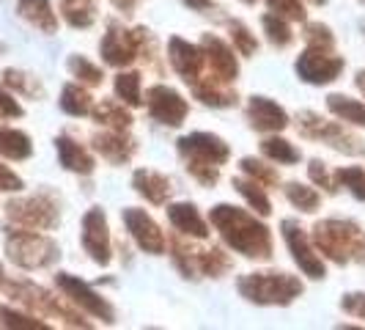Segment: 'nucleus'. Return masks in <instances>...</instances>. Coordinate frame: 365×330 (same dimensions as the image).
<instances>
[{
	"label": "nucleus",
	"instance_id": "nucleus-13",
	"mask_svg": "<svg viewBox=\"0 0 365 330\" xmlns=\"http://www.w3.org/2000/svg\"><path fill=\"white\" fill-rule=\"evenodd\" d=\"M283 239H286V245H289V251H292L294 261L299 264V270L313 278V281H322L327 270H324V261L322 256L316 254V248H313V242L308 239V234L299 229V223L297 220H283Z\"/></svg>",
	"mask_w": 365,
	"mask_h": 330
},
{
	"label": "nucleus",
	"instance_id": "nucleus-32",
	"mask_svg": "<svg viewBox=\"0 0 365 330\" xmlns=\"http://www.w3.org/2000/svg\"><path fill=\"white\" fill-rule=\"evenodd\" d=\"M3 83L9 86V89H14L17 94H22V96H41L44 94V89H41V83H38L34 74L22 72V69H6L3 72Z\"/></svg>",
	"mask_w": 365,
	"mask_h": 330
},
{
	"label": "nucleus",
	"instance_id": "nucleus-8",
	"mask_svg": "<svg viewBox=\"0 0 365 330\" xmlns=\"http://www.w3.org/2000/svg\"><path fill=\"white\" fill-rule=\"evenodd\" d=\"M146 34L143 28L138 31H127L124 25L118 22H110L108 34L99 41V53H102V61L110 64V66H129L140 50H143V41H146Z\"/></svg>",
	"mask_w": 365,
	"mask_h": 330
},
{
	"label": "nucleus",
	"instance_id": "nucleus-12",
	"mask_svg": "<svg viewBox=\"0 0 365 330\" xmlns=\"http://www.w3.org/2000/svg\"><path fill=\"white\" fill-rule=\"evenodd\" d=\"M146 105L148 113L154 121H160L165 127H182L187 113H190V105L182 94L170 86H151L146 91Z\"/></svg>",
	"mask_w": 365,
	"mask_h": 330
},
{
	"label": "nucleus",
	"instance_id": "nucleus-46",
	"mask_svg": "<svg viewBox=\"0 0 365 330\" xmlns=\"http://www.w3.org/2000/svg\"><path fill=\"white\" fill-rule=\"evenodd\" d=\"M22 116V108H19V102L11 96V94H6L0 89V119H19Z\"/></svg>",
	"mask_w": 365,
	"mask_h": 330
},
{
	"label": "nucleus",
	"instance_id": "nucleus-52",
	"mask_svg": "<svg viewBox=\"0 0 365 330\" xmlns=\"http://www.w3.org/2000/svg\"><path fill=\"white\" fill-rule=\"evenodd\" d=\"M0 278H3V267H0Z\"/></svg>",
	"mask_w": 365,
	"mask_h": 330
},
{
	"label": "nucleus",
	"instance_id": "nucleus-35",
	"mask_svg": "<svg viewBox=\"0 0 365 330\" xmlns=\"http://www.w3.org/2000/svg\"><path fill=\"white\" fill-rule=\"evenodd\" d=\"M286 199L297 206V209H302V212H316L319 209V193L308 187V184H299V182H289L286 184Z\"/></svg>",
	"mask_w": 365,
	"mask_h": 330
},
{
	"label": "nucleus",
	"instance_id": "nucleus-23",
	"mask_svg": "<svg viewBox=\"0 0 365 330\" xmlns=\"http://www.w3.org/2000/svg\"><path fill=\"white\" fill-rule=\"evenodd\" d=\"M17 11L19 17L28 19L41 34H55L58 31V17H55L50 0H19Z\"/></svg>",
	"mask_w": 365,
	"mask_h": 330
},
{
	"label": "nucleus",
	"instance_id": "nucleus-50",
	"mask_svg": "<svg viewBox=\"0 0 365 330\" xmlns=\"http://www.w3.org/2000/svg\"><path fill=\"white\" fill-rule=\"evenodd\" d=\"M311 3H316V6H324V3H327V0H311Z\"/></svg>",
	"mask_w": 365,
	"mask_h": 330
},
{
	"label": "nucleus",
	"instance_id": "nucleus-22",
	"mask_svg": "<svg viewBox=\"0 0 365 330\" xmlns=\"http://www.w3.org/2000/svg\"><path fill=\"white\" fill-rule=\"evenodd\" d=\"M55 149H58V160H61V165H63L66 171L83 174V176L93 174V165H96L93 163V157L80 146V144H74L72 138H66V135L55 138Z\"/></svg>",
	"mask_w": 365,
	"mask_h": 330
},
{
	"label": "nucleus",
	"instance_id": "nucleus-19",
	"mask_svg": "<svg viewBox=\"0 0 365 330\" xmlns=\"http://www.w3.org/2000/svg\"><path fill=\"white\" fill-rule=\"evenodd\" d=\"M93 149L113 165H124L135 154V141L124 135V129H108L102 135H93Z\"/></svg>",
	"mask_w": 365,
	"mask_h": 330
},
{
	"label": "nucleus",
	"instance_id": "nucleus-43",
	"mask_svg": "<svg viewBox=\"0 0 365 330\" xmlns=\"http://www.w3.org/2000/svg\"><path fill=\"white\" fill-rule=\"evenodd\" d=\"M341 309L357 319H365V292H349L341 297Z\"/></svg>",
	"mask_w": 365,
	"mask_h": 330
},
{
	"label": "nucleus",
	"instance_id": "nucleus-1",
	"mask_svg": "<svg viewBox=\"0 0 365 330\" xmlns=\"http://www.w3.org/2000/svg\"><path fill=\"white\" fill-rule=\"evenodd\" d=\"M212 226L220 231L228 248H234L245 259H272V234L269 229L256 220L250 212L231 206V204H217L209 212Z\"/></svg>",
	"mask_w": 365,
	"mask_h": 330
},
{
	"label": "nucleus",
	"instance_id": "nucleus-2",
	"mask_svg": "<svg viewBox=\"0 0 365 330\" xmlns=\"http://www.w3.org/2000/svg\"><path fill=\"white\" fill-rule=\"evenodd\" d=\"M313 242L319 254L332 259L335 264H365V229H360L354 220H319L313 226Z\"/></svg>",
	"mask_w": 365,
	"mask_h": 330
},
{
	"label": "nucleus",
	"instance_id": "nucleus-42",
	"mask_svg": "<svg viewBox=\"0 0 365 330\" xmlns=\"http://www.w3.org/2000/svg\"><path fill=\"white\" fill-rule=\"evenodd\" d=\"M305 39H308V47H324V50H332V47H335V39L329 34V28L327 25H319V22L308 25Z\"/></svg>",
	"mask_w": 365,
	"mask_h": 330
},
{
	"label": "nucleus",
	"instance_id": "nucleus-37",
	"mask_svg": "<svg viewBox=\"0 0 365 330\" xmlns=\"http://www.w3.org/2000/svg\"><path fill=\"white\" fill-rule=\"evenodd\" d=\"M335 179L344 184V187H349V193H351L354 199L365 201V168H357V165H349V168H338Z\"/></svg>",
	"mask_w": 365,
	"mask_h": 330
},
{
	"label": "nucleus",
	"instance_id": "nucleus-25",
	"mask_svg": "<svg viewBox=\"0 0 365 330\" xmlns=\"http://www.w3.org/2000/svg\"><path fill=\"white\" fill-rule=\"evenodd\" d=\"M0 154L9 157V160H28L34 154V144L19 129L0 127Z\"/></svg>",
	"mask_w": 365,
	"mask_h": 330
},
{
	"label": "nucleus",
	"instance_id": "nucleus-14",
	"mask_svg": "<svg viewBox=\"0 0 365 330\" xmlns=\"http://www.w3.org/2000/svg\"><path fill=\"white\" fill-rule=\"evenodd\" d=\"M83 248L86 254L96 261V264H110L113 259V245H110V229H108V218L99 206L88 209L83 215Z\"/></svg>",
	"mask_w": 365,
	"mask_h": 330
},
{
	"label": "nucleus",
	"instance_id": "nucleus-20",
	"mask_svg": "<svg viewBox=\"0 0 365 330\" xmlns=\"http://www.w3.org/2000/svg\"><path fill=\"white\" fill-rule=\"evenodd\" d=\"M165 212H168V220L173 223L176 231L190 234V237H195V239L209 237V226H206V220L201 218V212L195 209V204H187V201L170 204Z\"/></svg>",
	"mask_w": 365,
	"mask_h": 330
},
{
	"label": "nucleus",
	"instance_id": "nucleus-29",
	"mask_svg": "<svg viewBox=\"0 0 365 330\" xmlns=\"http://www.w3.org/2000/svg\"><path fill=\"white\" fill-rule=\"evenodd\" d=\"M192 89H195V96L201 99L203 105H212V108H228V105L237 102V96L228 89H222L220 83H212V77L209 80H195Z\"/></svg>",
	"mask_w": 365,
	"mask_h": 330
},
{
	"label": "nucleus",
	"instance_id": "nucleus-18",
	"mask_svg": "<svg viewBox=\"0 0 365 330\" xmlns=\"http://www.w3.org/2000/svg\"><path fill=\"white\" fill-rule=\"evenodd\" d=\"M247 121L258 132H280L289 127V113L272 102L269 96H250L247 102Z\"/></svg>",
	"mask_w": 365,
	"mask_h": 330
},
{
	"label": "nucleus",
	"instance_id": "nucleus-27",
	"mask_svg": "<svg viewBox=\"0 0 365 330\" xmlns=\"http://www.w3.org/2000/svg\"><path fill=\"white\" fill-rule=\"evenodd\" d=\"M91 113L99 124H105V127H110V129H124V132H127L129 124H132V116L124 110V102L105 99V102H99L96 108H91Z\"/></svg>",
	"mask_w": 365,
	"mask_h": 330
},
{
	"label": "nucleus",
	"instance_id": "nucleus-16",
	"mask_svg": "<svg viewBox=\"0 0 365 330\" xmlns=\"http://www.w3.org/2000/svg\"><path fill=\"white\" fill-rule=\"evenodd\" d=\"M201 53L203 61L212 66V72L217 74L220 83H234L239 74V64L234 50L222 41L220 36H212V34H203L201 39Z\"/></svg>",
	"mask_w": 365,
	"mask_h": 330
},
{
	"label": "nucleus",
	"instance_id": "nucleus-5",
	"mask_svg": "<svg viewBox=\"0 0 365 330\" xmlns=\"http://www.w3.org/2000/svg\"><path fill=\"white\" fill-rule=\"evenodd\" d=\"M6 254L22 270H44L58 261L61 248L58 242L36 229H9L6 231Z\"/></svg>",
	"mask_w": 365,
	"mask_h": 330
},
{
	"label": "nucleus",
	"instance_id": "nucleus-10",
	"mask_svg": "<svg viewBox=\"0 0 365 330\" xmlns=\"http://www.w3.org/2000/svg\"><path fill=\"white\" fill-rule=\"evenodd\" d=\"M344 66H346V61L341 55H332V50H324V47H308L297 58L299 80H305L311 86H327L332 80H338Z\"/></svg>",
	"mask_w": 365,
	"mask_h": 330
},
{
	"label": "nucleus",
	"instance_id": "nucleus-4",
	"mask_svg": "<svg viewBox=\"0 0 365 330\" xmlns=\"http://www.w3.org/2000/svg\"><path fill=\"white\" fill-rule=\"evenodd\" d=\"M239 294L247 303L256 306H292L302 294V281L297 275L264 270V273H247L237 281Z\"/></svg>",
	"mask_w": 365,
	"mask_h": 330
},
{
	"label": "nucleus",
	"instance_id": "nucleus-53",
	"mask_svg": "<svg viewBox=\"0 0 365 330\" xmlns=\"http://www.w3.org/2000/svg\"><path fill=\"white\" fill-rule=\"evenodd\" d=\"M0 53H3V44H0Z\"/></svg>",
	"mask_w": 365,
	"mask_h": 330
},
{
	"label": "nucleus",
	"instance_id": "nucleus-40",
	"mask_svg": "<svg viewBox=\"0 0 365 330\" xmlns=\"http://www.w3.org/2000/svg\"><path fill=\"white\" fill-rule=\"evenodd\" d=\"M239 165H242V171H245L253 182L261 184V187H264V184H277V174H274L269 165H264L261 160H256V157H245Z\"/></svg>",
	"mask_w": 365,
	"mask_h": 330
},
{
	"label": "nucleus",
	"instance_id": "nucleus-36",
	"mask_svg": "<svg viewBox=\"0 0 365 330\" xmlns=\"http://www.w3.org/2000/svg\"><path fill=\"white\" fill-rule=\"evenodd\" d=\"M69 72L80 80V83H86V86H102V80H105V74L102 69L91 64L88 58H83V55H72L69 58Z\"/></svg>",
	"mask_w": 365,
	"mask_h": 330
},
{
	"label": "nucleus",
	"instance_id": "nucleus-31",
	"mask_svg": "<svg viewBox=\"0 0 365 330\" xmlns=\"http://www.w3.org/2000/svg\"><path fill=\"white\" fill-rule=\"evenodd\" d=\"M113 89H115V96H118L124 105H129V108L143 105V96H140V74H138V72L115 74Z\"/></svg>",
	"mask_w": 365,
	"mask_h": 330
},
{
	"label": "nucleus",
	"instance_id": "nucleus-6",
	"mask_svg": "<svg viewBox=\"0 0 365 330\" xmlns=\"http://www.w3.org/2000/svg\"><path fill=\"white\" fill-rule=\"evenodd\" d=\"M6 215L11 223H17L22 229H38V231H50L61 220V209L50 193H36L28 199L6 204Z\"/></svg>",
	"mask_w": 365,
	"mask_h": 330
},
{
	"label": "nucleus",
	"instance_id": "nucleus-3",
	"mask_svg": "<svg viewBox=\"0 0 365 330\" xmlns=\"http://www.w3.org/2000/svg\"><path fill=\"white\" fill-rule=\"evenodd\" d=\"M179 154L187 163V171L201 184L212 187V184H217L220 165L228 163L231 149L222 138L212 135V132H192V135L179 138Z\"/></svg>",
	"mask_w": 365,
	"mask_h": 330
},
{
	"label": "nucleus",
	"instance_id": "nucleus-11",
	"mask_svg": "<svg viewBox=\"0 0 365 330\" xmlns=\"http://www.w3.org/2000/svg\"><path fill=\"white\" fill-rule=\"evenodd\" d=\"M55 284H58V289L66 294L72 303H77L83 311H88L91 316L102 319V322H108V325H113V322H115V311H113V306H110L102 294L93 292L86 281H80L77 275L58 273V275H55Z\"/></svg>",
	"mask_w": 365,
	"mask_h": 330
},
{
	"label": "nucleus",
	"instance_id": "nucleus-49",
	"mask_svg": "<svg viewBox=\"0 0 365 330\" xmlns=\"http://www.w3.org/2000/svg\"><path fill=\"white\" fill-rule=\"evenodd\" d=\"M354 83H357V89L365 94V69L363 72H357V80H354Z\"/></svg>",
	"mask_w": 365,
	"mask_h": 330
},
{
	"label": "nucleus",
	"instance_id": "nucleus-15",
	"mask_svg": "<svg viewBox=\"0 0 365 330\" xmlns=\"http://www.w3.org/2000/svg\"><path fill=\"white\" fill-rule=\"evenodd\" d=\"M121 218H124V226H127L129 237L138 242V248L140 251H146V254H154V256H160L165 251V234L160 231V226L154 223V218L143 212V209H138V206H127L124 212H121Z\"/></svg>",
	"mask_w": 365,
	"mask_h": 330
},
{
	"label": "nucleus",
	"instance_id": "nucleus-44",
	"mask_svg": "<svg viewBox=\"0 0 365 330\" xmlns=\"http://www.w3.org/2000/svg\"><path fill=\"white\" fill-rule=\"evenodd\" d=\"M308 174H311V179L319 187H324L327 193H335L338 187H335V182L329 179V174H327V168H324V163L322 160H311V165H308Z\"/></svg>",
	"mask_w": 365,
	"mask_h": 330
},
{
	"label": "nucleus",
	"instance_id": "nucleus-26",
	"mask_svg": "<svg viewBox=\"0 0 365 330\" xmlns=\"http://www.w3.org/2000/svg\"><path fill=\"white\" fill-rule=\"evenodd\" d=\"M61 14L72 28H91L96 19V3L93 0H58Z\"/></svg>",
	"mask_w": 365,
	"mask_h": 330
},
{
	"label": "nucleus",
	"instance_id": "nucleus-47",
	"mask_svg": "<svg viewBox=\"0 0 365 330\" xmlns=\"http://www.w3.org/2000/svg\"><path fill=\"white\" fill-rule=\"evenodd\" d=\"M190 9H195V11H203V9H209L212 6V0H184Z\"/></svg>",
	"mask_w": 365,
	"mask_h": 330
},
{
	"label": "nucleus",
	"instance_id": "nucleus-24",
	"mask_svg": "<svg viewBox=\"0 0 365 330\" xmlns=\"http://www.w3.org/2000/svg\"><path fill=\"white\" fill-rule=\"evenodd\" d=\"M327 108L332 116L344 119L354 127H365V102H357L351 96H344V94H329L327 96Z\"/></svg>",
	"mask_w": 365,
	"mask_h": 330
},
{
	"label": "nucleus",
	"instance_id": "nucleus-48",
	"mask_svg": "<svg viewBox=\"0 0 365 330\" xmlns=\"http://www.w3.org/2000/svg\"><path fill=\"white\" fill-rule=\"evenodd\" d=\"M113 3H115L118 9H124V11H129V9L135 6V0H113Z\"/></svg>",
	"mask_w": 365,
	"mask_h": 330
},
{
	"label": "nucleus",
	"instance_id": "nucleus-7",
	"mask_svg": "<svg viewBox=\"0 0 365 330\" xmlns=\"http://www.w3.org/2000/svg\"><path fill=\"white\" fill-rule=\"evenodd\" d=\"M299 132H302L305 138L327 144V146H332L335 151H344V154H365V144L357 135H351L349 129H344V124H335V121L322 119V116L313 113V110L299 113Z\"/></svg>",
	"mask_w": 365,
	"mask_h": 330
},
{
	"label": "nucleus",
	"instance_id": "nucleus-9",
	"mask_svg": "<svg viewBox=\"0 0 365 330\" xmlns=\"http://www.w3.org/2000/svg\"><path fill=\"white\" fill-rule=\"evenodd\" d=\"M6 292L11 294L14 300H19L22 306L34 309L41 316H61L66 325L72 328H88V322H83L72 309H66L58 297H53L50 292H44L41 286H34V284H25V281H17V284H6Z\"/></svg>",
	"mask_w": 365,
	"mask_h": 330
},
{
	"label": "nucleus",
	"instance_id": "nucleus-33",
	"mask_svg": "<svg viewBox=\"0 0 365 330\" xmlns=\"http://www.w3.org/2000/svg\"><path fill=\"white\" fill-rule=\"evenodd\" d=\"M261 151H264V157H269V160L277 165L299 163V151H297L286 138H267V141L261 144Z\"/></svg>",
	"mask_w": 365,
	"mask_h": 330
},
{
	"label": "nucleus",
	"instance_id": "nucleus-45",
	"mask_svg": "<svg viewBox=\"0 0 365 330\" xmlns=\"http://www.w3.org/2000/svg\"><path fill=\"white\" fill-rule=\"evenodd\" d=\"M17 190H22V179L11 168L0 163V193H17Z\"/></svg>",
	"mask_w": 365,
	"mask_h": 330
},
{
	"label": "nucleus",
	"instance_id": "nucleus-38",
	"mask_svg": "<svg viewBox=\"0 0 365 330\" xmlns=\"http://www.w3.org/2000/svg\"><path fill=\"white\" fill-rule=\"evenodd\" d=\"M228 34H231V39H234V47H237L239 53L242 55H256V50H258V41H256V36L250 34V28L245 25V22H239V19H231L228 22Z\"/></svg>",
	"mask_w": 365,
	"mask_h": 330
},
{
	"label": "nucleus",
	"instance_id": "nucleus-39",
	"mask_svg": "<svg viewBox=\"0 0 365 330\" xmlns=\"http://www.w3.org/2000/svg\"><path fill=\"white\" fill-rule=\"evenodd\" d=\"M0 328H14V330H47V322H41L36 316L28 314H17L11 309H0Z\"/></svg>",
	"mask_w": 365,
	"mask_h": 330
},
{
	"label": "nucleus",
	"instance_id": "nucleus-51",
	"mask_svg": "<svg viewBox=\"0 0 365 330\" xmlns=\"http://www.w3.org/2000/svg\"><path fill=\"white\" fill-rule=\"evenodd\" d=\"M242 3H256V0H242Z\"/></svg>",
	"mask_w": 365,
	"mask_h": 330
},
{
	"label": "nucleus",
	"instance_id": "nucleus-41",
	"mask_svg": "<svg viewBox=\"0 0 365 330\" xmlns=\"http://www.w3.org/2000/svg\"><path fill=\"white\" fill-rule=\"evenodd\" d=\"M269 9H272L277 17L294 19V22H305V9L299 0H267Z\"/></svg>",
	"mask_w": 365,
	"mask_h": 330
},
{
	"label": "nucleus",
	"instance_id": "nucleus-30",
	"mask_svg": "<svg viewBox=\"0 0 365 330\" xmlns=\"http://www.w3.org/2000/svg\"><path fill=\"white\" fill-rule=\"evenodd\" d=\"M234 187H237V193L245 199V201L250 204L253 209H256L258 215H269L272 212V204H269V199H267V193L261 190V184L253 182V179H242V176H237L234 179Z\"/></svg>",
	"mask_w": 365,
	"mask_h": 330
},
{
	"label": "nucleus",
	"instance_id": "nucleus-21",
	"mask_svg": "<svg viewBox=\"0 0 365 330\" xmlns=\"http://www.w3.org/2000/svg\"><path fill=\"white\" fill-rule=\"evenodd\" d=\"M132 187L151 204H165L168 201V196H170V179L165 176V174H157V171H151V168H140V171H135V176H132Z\"/></svg>",
	"mask_w": 365,
	"mask_h": 330
},
{
	"label": "nucleus",
	"instance_id": "nucleus-34",
	"mask_svg": "<svg viewBox=\"0 0 365 330\" xmlns=\"http://www.w3.org/2000/svg\"><path fill=\"white\" fill-rule=\"evenodd\" d=\"M261 25H264V34H267V39L272 41L274 47H289L294 41L292 28H289V22L283 17H277V14H264Z\"/></svg>",
	"mask_w": 365,
	"mask_h": 330
},
{
	"label": "nucleus",
	"instance_id": "nucleus-17",
	"mask_svg": "<svg viewBox=\"0 0 365 330\" xmlns=\"http://www.w3.org/2000/svg\"><path fill=\"white\" fill-rule=\"evenodd\" d=\"M168 58H170V66L176 69V74L182 77L184 83H195L201 80V69H203V53L201 47L184 41V39L173 36L168 41Z\"/></svg>",
	"mask_w": 365,
	"mask_h": 330
},
{
	"label": "nucleus",
	"instance_id": "nucleus-28",
	"mask_svg": "<svg viewBox=\"0 0 365 330\" xmlns=\"http://www.w3.org/2000/svg\"><path fill=\"white\" fill-rule=\"evenodd\" d=\"M91 108H93L91 94L86 91L83 86H74V83L63 86V91H61V110H63V113L80 119V116H88Z\"/></svg>",
	"mask_w": 365,
	"mask_h": 330
}]
</instances>
